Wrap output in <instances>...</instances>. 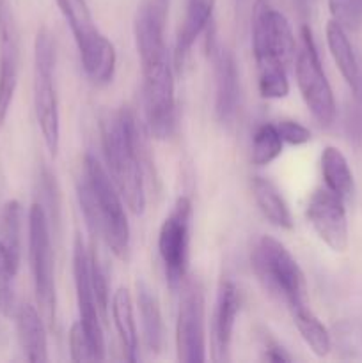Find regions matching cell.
Listing matches in <instances>:
<instances>
[{"label":"cell","instance_id":"cell-1","mask_svg":"<svg viewBox=\"0 0 362 363\" xmlns=\"http://www.w3.org/2000/svg\"><path fill=\"white\" fill-rule=\"evenodd\" d=\"M99 128L106 170L128 209L133 215H142L146 209V172L151 170V163L137 116L123 106L119 112L106 113Z\"/></svg>","mask_w":362,"mask_h":363},{"label":"cell","instance_id":"cell-2","mask_svg":"<svg viewBox=\"0 0 362 363\" xmlns=\"http://www.w3.org/2000/svg\"><path fill=\"white\" fill-rule=\"evenodd\" d=\"M78 202L92 236H98L114 255L126 259L130 252V223L124 201L109 170L92 155H85L84 172L77 184Z\"/></svg>","mask_w":362,"mask_h":363},{"label":"cell","instance_id":"cell-3","mask_svg":"<svg viewBox=\"0 0 362 363\" xmlns=\"http://www.w3.org/2000/svg\"><path fill=\"white\" fill-rule=\"evenodd\" d=\"M252 52L258 66V89L265 99L290 94L287 66L297 55V41L290 21L268 0H256L252 14Z\"/></svg>","mask_w":362,"mask_h":363},{"label":"cell","instance_id":"cell-4","mask_svg":"<svg viewBox=\"0 0 362 363\" xmlns=\"http://www.w3.org/2000/svg\"><path fill=\"white\" fill-rule=\"evenodd\" d=\"M77 43L80 62L89 80L106 85L116 73V48L96 27L87 0H55Z\"/></svg>","mask_w":362,"mask_h":363},{"label":"cell","instance_id":"cell-5","mask_svg":"<svg viewBox=\"0 0 362 363\" xmlns=\"http://www.w3.org/2000/svg\"><path fill=\"white\" fill-rule=\"evenodd\" d=\"M34 112L43 142L55 158L60 147L59 99L55 91V41L41 27L34 41Z\"/></svg>","mask_w":362,"mask_h":363},{"label":"cell","instance_id":"cell-6","mask_svg":"<svg viewBox=\"0 0 362 363\" xmlns=\"http://www.w3.org/2000/svg\"><path fill=\"white\" fill-rule=\"evenodd\" d=\"M252 266L266 289L283 298L287 308L307 303V282L304 272L279 240L263 236L252 254Z\"/></svg>","mask_w":362,"mask_h":363},{"label":"cell","instance_id":"cell-7","mask_svg":"<svg viewBox=\"0 0 362 363\" xmlns=\"http://www.w3.org/2000/svg\"><path fill=\"white\" fill-rule=\"evenodd\" d=\"M28 259L34 277L35 301L46 325L55 323V262H53L50 220L45 206L34 202L28 211Z\"/></svg>","mask_w":362,"mask_h":363},{"label":"cell","instance_id":"cell-8","mask_svg":"<svg viewBox=\"0 0 362 363\" xmlns=\"http://www.w3.org/2000/svg\"><path fill=\"white\" fill-rule=\"evenodd\" d=\"M295 77L309 112L318 121V124L325 128L330 126L336 121V99L307 25H304L300 30V46H297L295 55Z\"/></svg>","mask_w":362,"mask_h":363},{"label":"cell","instance_id":"cell-9","mask_svg":"<svg viewBox=\"0 0 362 363\" xmlns=\"http://www.w3.org/2000/svg\"><path fill=\"white\" fill-rule=\"evenodd\" d=\"M142 101L146 126L158 140L169 138L176 128V85L169 57L142 64Z\"/></svg>","mask_w":362,"mask_h":363},{"label":"cell","instance_id":"cell-10","mask_svg":"<svg viewBox=\"0 0 362 363\" xmlns=\"http://www.w3.org/2000/svg\"><path fill=\"white\" fill-rule=\"evenodd\" d=\"M192 220H194L192 201L188 197H180L160 227L158 254L165 268L167 282L172 289L180 287L187 277Z\"/></svg>","mask_w":362,"mask_h":363},{"label":"cell","instance_id":"cell-11","mask_svg":"<svg viewBox=\"0 0 362 363\" xmlns=\"http://www.w3.org/2000/svg\"><path fill=\"white\" fill-rule=\"evenodd\" d=\"M176 353L183 363L206 362V300L197 280L185 284L176 319Z\"/></svg>","mask_w":362,"mask_h":363},{"label":"cell","instance_id":"cell-12","mask_svg":"<svg viewBox=\"0 0 362 363\" xmlns=\"http://www.w3.org/2000/svg\"><path fill=\"white\" fill-rule=\"evenodd\" d=\"M73 277L75 289H77L78 321L84 326L89 340H91L92 351H94L96 362L105 360V337H103V318L98 307L94 286L91 280V266H89V252L80 236L75 238L73 245Z\"/></svg>","mask_w":362,"mask_h":363},{"label":"cell","instance_id":"cell-13","mask_svg":"<svg viewBox=\"0 0 362 363\" xmlns=\"http://www.w3.org/2000/svg\"><path fill=\"white\" fill-rule=\"evenodd\" d=\"M309 223L319 240L332 252L343 254L348 250V218L344 201L329 188H318L309 197L305 209Z\"/></svg>","mask_w":362,"mask_h":363},{"label":"cell","instance_id":"cell-14","mask_svg":"<svg viewBox=\"0 0 362 363\" xmlns=\"http://www.w3.org/2000/svg\"><path fill=\"white\" fill-rule=\"evenodd\" d=\"M20 74V32L9 0H0V126L13 105Z\"/></svg>","mask_w":362,"mask_h":363},{"label":"cell","instance_id":"cell-15","mask_svg":"<svg viewBox=\"0 0 362 363\" xmlns=\"http://www.w3.org/2000/svg\"><path fill=\"white\" fill-rule=\"evenodd\" d=\"M169 16V0H141L135 13L133 34L138 59L142 64L165 59V25Z\"/></svg>","mask_w":362,"mask_h":363},{"label":"cell","instance_id":"cell-16","mask_svg":"<svg viewBox=\"0 0 362 363\" xmlns=\"http://www.w3.org/2000/svg\"><path fill=\"white\" fill-rule=\"evenodd\" d=\"M215 78V116L219 123L231 124L240 105V74L234 53L212 38L209 45Z\"/></svg>","mask_w":362,"mask_h":363},{"label":"cell","instance_id":"cell-17","mask_svg":"<svg viewBox=\"0 0 362 363\" xmlns=\"http://www.w3.org/2000/svg\"><path fill=\"white\" fill-rule=\"evenodd\" d=\"M240 291L231 280H222L216 293L215 314L212 326V358L213 362L229 360L231 340H233L234 325L240 314Z\"/></svg>","mask_w":362,"mask_h":363},{"label":"cell","instance_id":"cell-18","mask_svg":"<svg viewBox=\"0 0 362 363\" xmlns=\"http://www.w3.org/2000/svg\"><path fill=\"white\" fill-rule=\"evenodd\" d=\"M16 330L25 358L32 363H43L48 360V337H46V321L41 312L31 303L18 305Z\"/></svg>","mask_w":362,"mask_h":363},{"label":"cell","instance_id":"cell-19","mask_svg":"<svg viewBox=\"0 0 362 363\" xmlns=\"http://www.w3.org/2000/svg\"><path fill=\"white\" fill-rule=\"evenodd\" d=\"M213 9H215V0H187V11L177 30L176 52H174V62L177 69L185 66L199 35L212 25Z\"/></svg>","mask_w":362,"mask_h":363},{"label":"cell","instance_id":"cell-20","mask_svg":"<svg viewBox=\"0 0 362 363\" xmlns=\"http://www.w3.org/2000/svg\"><path fill=\"white\" fill-rule=\"evenodd\" d=\"M137 305L138 314H141L142 340H144L146 351L160 353L163 342H165V326H163L158 296L146 280L137 282Z\"/></svg>","mask_w":362,"mask_h":363},{"label":"cell","instance_id":"cell-21","mask_svg":"<svg viewBox=\"0 0 362 363\" xmlns=\"http://www.w3.org/2000/svg\"><path fill=\"white\" fill-rule=\"evenodd\" d=\"M325 38L330 55H332L341 77L344 78L351 91L357 92L358 85H361V71H358L357 57H355L353 46L348 39L346 30L334 20H330L325 28Z\"/></svg>","mask_w":362,"mask_h":363},{"label":"cell","instance_id":"cell-22","mask_svg":"<svg viewBox=\"0 0 362 363\" xmlns=\"http://www.w3.org/2000/svg\"><path fill=\"white\" fill-rule=\"evenodd\" d=\"M112 319L128 362L138 360V335L133 315V300L126 287H119L112 296Z\"/></svg>","mask_w":362,"mask_h":363},{"label":"cell","instance_id":"cell-23","mask_svg":"<svg viewBox=\"0 0 362 363\" xmlns=\"http://www.w3.org/2000/svg\"><path fill=\"white\" fill-rule=\"evenodd\" d=\"M252 195H254L259 211L272 225L284 230L293 229V216H291L290 208L272 181L256 176L252 179Z\"/></svg>","mask_w":362,"mask_h":363},{"label":"cell","instance_id":"cell-24","mask_svg":"<svg viewBox=\"0 0 362 363\" xmlns=\"http://www.w3.org/2000/svg\"><path fill=\"white\" fill-rule=\"evenodd\" d=\"M322 174L325 179V186L332 194L350 201L355 194V179L346 156L336 145H327L322 152Z\"/></svg>","mask_w":362,"mask_h":363},{"label":"cell","instance_id":"cell-25","mask_svg":"<svg viewBox=\"0 0 362 363\" xmlns=\"http://www.w3.org/2000/svg\"><path fill=\"white\" fill-rule=\"evenodd\" d=\"M290 312L293 318V325L297 326L298 333L309 346V350L318 358H325L332 350V339H330V333L325 325L316 318L307 303L290 307Z\"/></svg>","mask_w":362,"mask_h":363},{"label":"cell","instance_id":"cell-26","mask_svg":"<svg viewBox=\"0 0 362 363\" xmlns=\"http://www.w3.org/2000/svg\"><path fill=\"white\" fill-rule=\"evenodd\" d=\"M23 208L20 202H4L0 209V243L4 245L16 269H20L21 250H23Z\"/></svg>","mask_w":362,"mask_h":363},{"label":"cell","instance_id":"cell-27","mask_svg":"<svg viewBox=\"0 0 362 363\" xmlns=\"http://www.w3.org/2000/svg\"><path fill=\"white\" fill-rule=\"evenodd\" d=\"M283 138L275 124L263 123L254 131L251 145V162L256 167H266L275 162L283 152Z\"/></svg>","mask_w":362,"mask_h":363},{"label":"cell","instance_id":"cell-28","mask_svg":"<svg viewBox=\"0 0 362 363\" xmlns=\"http://www.w3.org/2000/svg\"><path fill=\"white\" fill-rule=\"evenodd\" d=\"M18 269L11 262L6 248L0 243V314L11 318L16 312V294H14V277Z\"/></svg>","mask_w":362,"mask_h":363},{"label":"cell","instance_id":"cell-29","mask_svg":"<svg viewBox=\"0 0 362 363\" xmlns=\"http://www.w3.org/2000/svg\"><path fill=\"white\" fill-rule=\"evenodd\" d=\"M329 11L332 20L344 30L355 32L362 28V13L353 0H329Z\"/></svg>","mask_w":362,"mask_h":363},{"label":"cell","instance_id":"cell-30","mask_svg":"<svg viewBox=\"0 0 362 363\" xmlns=\"http://www.w3.org/2000/svg\"><path fill=\"white\" fill-rule=\"evenodd\" d=\"M70 353L73 362H96L91 340L80 321L73 323L70 330Z\"/></svg>","mask_w":362,"mask_h":363},{"label":"cell","instance_id":"cell-31","mask_svg":"<svg viewBox=\"0 0 362 363\" xmlns=\"http://www.w3.org/2000/svg\"><path fill=\"white\" fill-rule=\"evenodd\" d=\"M275 126L277 130H279L280 138H283V142H286V144L304 145L311 140V131H309V128L297 123V121L283 119L279 121V124H275Z\"/></svg>","mask_w":362,"mask_h":363},{"label":"cell","instance_id":"cell-32","mask_svg":"<svg viewBox=\"0 0 362 363\" xmlns=\"http://www.w3.org/2000/svg\"><path fill=\"white\" fill-rule=\"evenodd\" d=\"M263 360L273 362V363H283V362H291L293 358L286 353V350H284L283 346H279L277 342H270V344H266Z\"/></svg>","mask_w":362,"mask_h":363},{"label":"cell","instance_id":"cell-33","mask_svg":"<svg viewBox=\"0 0 362 363\" xmlns=\"http://www.w3.org/2000/svg\"><path fill=\"white\" fill-rule=\"evenodd\" d=\"M2 197H4V172H2V167H0V209H2L4 206Z\"/></svg>","mask_w":362,"mask_h":363},{"label":"cell","instance_id":"cell-34","mask_svg":"<svg viewBox=\"0 0 362 363\" xmlns=\"http://www.w3.org/2000/svg\"><path fill=\"white\" fill-rule=\"evenodd\" d=\"M353 2H355V6L358 7V11H361V13H362V0H353Z\"/></svg>","mask_w":362,"mask_h":363},{"label":"cell","instance_id":"cell-35","mask_svg":"<svg viewBox=\"0 0 362 363\" xmlns=\"http://www.w3.org/2000/svg\"><path fill=\"white\" fill-rule=\"evenodd\" d=\"M236 2L240 4V6H241V4H245V0H236Z\"/></svg>","mask_w":362,"mask_h":363},{"label":"cell","instance_id":"cell-36","mask_svg":"<svg viewBox=\"0 0 362 363\" xmlns=\"http://www.w3.org/2000/svg\"><path fill=\"white\" fill-rule=\"evenodd\" d=\"M0 337H2V328H0Z\"/></svg>","mask_w":362,"mask_h":363},{"label":"cell","instance_id":"cell-37","mask_svg":"<svg viewBox=\"0 0 362 363\" xmlns=\"http://www.w3.org/2000/svg\"><path fill=\"white\" fill-rule=\"evenodd\" d=\"M361 87H362V80H361Z\"/></svg>","mask_w":362,"mask_h":363}]
</instances>
